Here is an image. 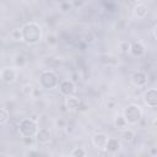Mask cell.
Returning <instances> with one entry per match:
<instances>
[{"mask_svg":"<svg viewBox=\"0 0 157 157\" xmlns=\"http://www.w3.org/2000/svg\"><path fill=\"white\" fill-rule=\"evenodd\" d=\"M22 33H23V42L29 45H34L40 42L43 29L36 22H27L22 26Z\"/></svg>","mask_w":157,"mask_h":157,"instance_id":"cell-1","label":"cell"},{"mask_svg":"<svg viewBox=\"0 0 157 157\" xmlns=\"http://www.w3.org/2000/svg\"><path fill=\"white\" fill-rule=\"evenodd\" d=\"M123 115L126 119L129 125H135V124H139L140 120L142 119V109L139 104L130 103L125 107Z\"/></svg>","mask_w":157,"mask_h":157,"instance_id":"cell-2","label":"cell"},{"mask_svg":"<svg viewBox=\"0 0 157 157\" xmlns=\"http://www.w3.org/2000/svg\"><path fill=\"white\" fill-rule=\"evenodd\" d=\"M38 121L32 118H23L18 124V131L21 136H34L38 131Z\"/></svg>","mask_w":157,"mask_h":157,"instance_id":"cell-3","label":"cell"},{"mask_svg":"<svg viewBox=\"0 0 157 157\" xmlns=\"http://www.w3.org/2000/svg\"><path fill=\"white\" fill-rule=\"evenodd\" d=\"M39 86L43 90H53L59 86V78L54 71L45 70L39 76Z\"/></svg>","mask_w":157,"mask_h":157,"instance_id":"cell-4","label":"cell"},{"mask_svg":"<svg viewBox=\"0 0 157 157\" xmlns=\"http://www.w3.org/2000/svg\"><path fill=\"white\" fill-rule=\"evenodd\" d=\"M142 99L145 102V104L150 108H157V87H152V88H147L144 92Z\"/></svg>","mask_w":157,"mask_h":157,"instance_id":"cell-5","label":"cell"},{"mask_svg":"<svg viewBox=\"0 0 157 157\" xmlns=\"http://www.w3.org/2000/svg\"><path fill=\"white\" fill-rule=\"evenodd\" d=\"M59 91L65 97L74 96V93L76 92V85L72 80H63L59 83Z\"/></svg>","mask_w":157,"mask_h":157,"instance_id":"cell-6","label":"cell"},{"mask_svg":"<svg viewBox=\"0 0 157 157\" xmlns=\"http://www.w3.org/2000/svg\"><path fill=\"white\" fill-rule=\"evenodd\" d=\"M0 77H1V81L6 85H11L16 81L17 78V72L15 69L12 67H2L1 69V72H0Z\"/></svg>","mask_w":157,"mask_h":157,"instance_id":"cell-7","label":"cell"},{"mask_svg":"<svg viewBox=\"0 0 157 157\" xmlns=\"http://www.w3.org/2000/svg\"><path fill=\"white\" fill-rule=\"evenodd\" d=\"M109 136L105 132H97L92 136V145L98 150H104Z\"/></svg>","mask_w":157,"mask_h":157,"instance_id":"cell-8","label":"cell"},{"mask_svg":"<svg viewBox=\"0 0 157 157\" xmlns=\"http://www.w3.org/2000/svg\"><path fill=\"white\" fill-rule=\"evenodd\" d=\"M131 82L136 87H144L148 82V76L144 71H135L131 76Z\"/></svg>","mask_w":157,"mask_h":157,"instance_id":"cell-9","label":"cell"},{"mask_svg":"<svg viewBox=\"0 0 157 157\" xmlns=\"http://www.w3.org/2000/svg\"><path fill=\"white\" fill-rule=\"evenodd\" d=\"M120 148H121V142H120V140L119 139H117V137H109L108 139V141H107V145H105V151L108 152V153H117V152H119L120 151Z\"/></svg>","mask_w":157,"mask_h":157,"instance_id":"cell-10","label":"cell"},{"mask_svg":"<svg viewBox=\"0 0 157 157\" xmlns=\"http://www.w3.org/2000/svg\"><path fill=\"white\" fill-rule=\"evenodd\" d=\"M36 141L40 145H45L50 141V131L47 128H40L38 129L37 134H36Z\"/></svg>","mask_w":157,"mask_h":157,"instance_id":"cell-11","label":"cell"},{"mask_svg":"<svg viewBox=\"0 0 157 157\" xmlns=\"http://www.w3.org/2000/svg\"><path fill=\"white\" fill-rule=\"evenodd\" d=\"M81 101H82V99H80V98H77V97H75V96H70V97L66 98L65 105H66V108H67L69 110H71V112H78V107H80V104H81Z\"/></svg>","mask_w":157,"mask_h":157,"instance_id":"cell-12","label":"cell"},{"mask_svg":"<svg viewBox=\"0 0 157 157\" xmlns=\"http://www.w3.org/2000/svg\"><path fill=\"white\" fill-rule=\"evenodd\" d=\"M132 12H134V16H135L136 18L144 20V18L147 16V13H148V7H147L145 4H137V5L134 6Z\"/></svg>","mask_w":157,"mask_h":157,"instance_id":"cell-13","label":"cell"},{"mask_svg":"<svg viewBox=\"0 0 157 157\" xmlns=\"http://www.w3.org/2000/svg\"><path fill=\"white\" fill-rule=\"evenodd\" d=\"M130 53L134 55V56H142L145 53H146V48L145 45L141 43V42H134L131 43V48H130Z\"/></svg>","mask_w":157,"mask_h":157,"instance_id":"cell-14","label":"cell"},{"mask_svg":"<svg viewBox=\"0 0 157 157\" xmlns=\"http://www.w3.org/2000/svg\"><path fill=\"white\" fill-rule=\"evenodd\" d=\"M128 121H126V119L124 118V115H117L115 118H114V128L115 129H118V130H125L126 128H128Z\"/></svg>","mask_w":157,"mask_h":157,"instance_id":"cell-15","label":"cell"},{"mask_svg":"<svg viewBox=\"0 0 157 157\" xmlns=\"http://www.w3.org/2000/svg\"><path fill=\"white\" fill-rule=\"evenodd\" d=\"M123 141L126 144V145H130V144H132V141H134V139H135V134H134V131L132 130H130V129H125V130H123Z\"/></svg>","mask_w":157,"mask_h":157,"instance_id":"cell-16","label":"cell"},{"mask_svg":"<svg viewBox=\"0 0 157 157\" xmlns=\"http://www.w3.org/2000/svg\"><path fill=\"white\" fill-rule=\"evenodd\" d=\"M11 38L16 42H23V33H22V27H17V28H13L10 33Z\"/></svg>","mask_w":157,"mask_h":157,"instance_id":"cell-17","label":"cell"},{"mask_svg":"<svg viewBox=\"0 0 157 157\" xmlns=\"http://www.w3.org/2000/svg\"><path fill=\"white\" fill-rule=\"evenodd\" d=\"M45 43H47L49 47H55V45H58V43H59V38H58V36H56L55 33H48V34L45 36Z\"/></svg>","mask_w":157,"mask_h":157,"instance_id":"cell-18","label":"cell"},{"mask_svg":"<svg viewBox=\"0 0 157 157\" xmlns=\"http://www.w3.org/2000/svg\"><path fill=\"white\" fill-rule=\"evenodd\" d=\"M118 48L121 53H130V48H131V43L129 40H125V39H121L119 43H118Z\"/></svg>","mask_w":157,"mask_h":157,"instance_id":"cell-19","label":"cell"},{"mask_svg":"<svg viewBox=\"0 0 157 157\" xmlns=\"http://www.w3.org/2000/svg\"><path fill=\"white\" fill-rule=\"evenodd\" d=\"M26 63H27V59H26V56L23 54H16V56H15V65L17 67H23L26 65Z\"/></svg>","mask_w":157,"mask_h":157,"instance_id":"cell-20","label":"cell"},{"mask_svg":"<svg viewBox=\"0 0 157 157\" xmlns=\"http://www.w3.org/2000/svg\"><path fill=\"white\" fill-rule=\"evenodd\" d=\"M9 119H10V113H9V110H7L6 108H1V109H0V124H1V125L6 124V123L9 121Z\"/></svg>","mask_w":157,"mask_h":157,"instance_id":"cell-21","label":"cell"},{"mask_svg":"<svg viewBox=\"0 0 157 157\" xmlns=\"http://www.w3.org/2000/svg\"><path fill=\"white\" fill-rule=\"evenodd\" d=\"M72 157H85L87 153H86V151L82 148V147H75L72 151H71V153H70Z\"/></svg>","mask_w":157,"mask_h":157,"instance_id":"cell-22","label":"cell"},{"mask_svg":"<svg viewBox=\"0 0 157 157\" xmlns=\"http://www.w3.org/2000/svg\"><path fill=\"white\" fill-rule=\"evenodd\" d=\"M22 144L25 147H32L34 145V136H22Z\"/></svg>","mask_w":157,"mask_h":157,"instance_id":"cell-23","label":"cell"},{"mask_svg":"<svg viewBox=\"0 0 157 157\" xmlns=\"http://www.w3.org/2000/svg\"><path fill=\"white\" fill-rule=\"evenodd\" d=\"M33 88H34V87H33L31 83H26V85H23V86H22L21 91H22V93H23L25 96H32Z\"/></svg>","mask_w":157,"mask_h":157,"instance_id":"cell-24","label":"cell"},{"mask_svg":"<svg viewBox=\"0 0 157 157\" xmlns=\"http://www.w3.org/2000/svg\"><path fill=\"white\" fill-rule=\"evenodd\" d=\"M117 104H118V102H117V99H114V98H108V101L105 102V107H107L108 109H114V108H117Z\"/></svg>","mask_w":157,"mask_h":157,"instance_id":"cell-25","label":"cell"},{"mask_svg":"<svg viewBox=\"0 0 157 157\" xmlns=\"http://www.w3.org/2000/svg\"><path fill=\"white\" fill-rule=\"evenodd\" d=\"M55 125H56V128L65 129V126H66V120H65L64 118H58V119L55 120Z\"/></svg>","mask_w":157,"mask_h":157,"instance_id":"cell-26","label":"cell"},{"mask_svg":"<svg viewBox=\"0 0 157 157\" xmlns=\"http://www.w3.org/2000/svg\"><path fill=\"white\" fill-rule=\"evenodd\" d=\"M42 87L39 86V87H34L33 88V92H32V97H34V98H38L40 94H42Z\"/></svg>","mask_w":157,"mask_h":157,"instance_id":"cell-27","label":"cell"},{"mask_svg":"<svg viewBox=\"0 0 157 157\" xmlns=\"http://www.w3.org/2000/svg\"><path fill=\"white\" fill-rule=\"evenodd\" d=\"M88 109V104L85 101H81V104L78 107V112H86Z\"/></svg>","mask_w":157,"mask_h":157,"instance_id":"cell-28","label":"cell"},{"mask_svg":"<svg viewBox=\"0 0 157 157\" xmlns=\"http://www.w3.org/2000/svg\"><path fill=\"white\" fill-rule=\"evenodd\" d=\"M60 9H61V11H67V10H70L71 9V4L70 2H63L61 5H60Z\"/></svg>","mask_w":157,"mask_h":157,"instance_id":"cell-29","label":"cell"},{"mask_svg":"<svg viewBox=\"0 0 157 157\" xmlns=\"http://www.w3.org/2000/svg\"><path fill=\"white\" fill-rule=\"evenodd\" d=\"M25 155H26V156H39L40 152H39V151H36V150H29V151H27Z\"/></svg>","mask_w":157,"mask_h":157,"instance_id":"cell-30","label":"cell"},{"mask_svg":"<svg viewBox=\"0 0 157 157\" xmlns=\"http://www.w3.org/2000/svg\"><path fill=\"white\" fill-rule=\"evenodd\" d=\"M29 118H32L33 120H36V121H38V119H39V115H38L37 113H32V114L29 115Z\"/></svg>","mask_w":157,"mask_h":157,"instance_id":"cell-31","label":"cell"},{"mask_svg":"<svg viewBox=\"0 0 157 157\" xmlns=\"http://www.w3.org/2000/svg\"><path fill=\"white\" fill-rule=\"evenodd\" d=\"M153 37H155V39L157 40V25L153 27Z\"/></svg>","mask_w":157,"mask_h":157,"instance_id":"cell-32","label":"cell"},{"mask_svg":"<svg viewBox=\"0 0 157 157\" xmlns=\"http://www.w3.org/2000/svg\"><path fill=\"white\" fill-rule=\"evenodd\" d=\"M150 152H151V155H156V153H157V150H156V148H153V147H152V148H151V150H150Z\"/></svg>","mask_w":157,"mask_h":157,"instance_id":"cell-33","label":"cell"},{"mask_svg":"<svg viewBox=\"0 0 157 157\" xmlns=\"http://www.w3.org/2000/svg\"><path fill=\"white\" fill-rule=\"evenodd\" d=\"M156 125H157V119L153 120V126H156Z\"/></svg>","mask_w":157,"mask_h":157,"instance_id":"cell-34","label":"cell"}]
</instances>
